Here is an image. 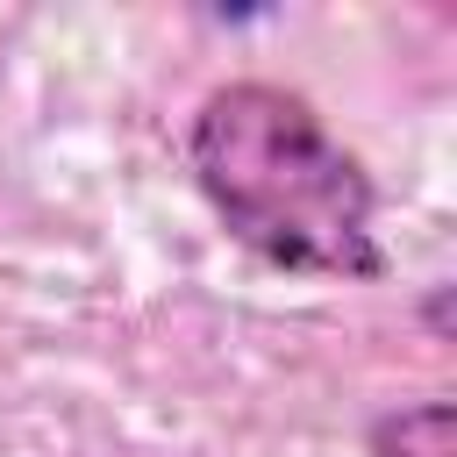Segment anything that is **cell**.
<instances>
[{"instance_id": "cell-1", "label": "cell", "mask_w": 457, "mask_h": 457, "mask_svg": "<svg viewBox=\"0 0 457 457\" xmlns=\"http://www.w3.org/2000/svg\"><path fill=\"white\" fill-rule=\"evenodd\" d=\"M186 171L236 250L293 278L378 286V179L278 79H228L186 121Z\"/></svg>"}, {"instance_id": "cell-2", "label": "cell", "mask_w": 457, "mask_h": 457, "mask_svg": "<svg viewBox=\"0 0 457 457\" xmlns=\"http://www.w3.org/2000/svg\"><path fill=\"white\" fill-rule=\"evenodd\" d=\"M364 457H457V400H400L371 414Z\"/></svg>"}, {"instance_id": "cell-3", "label": "cell", "mask_w": 457, "mask_h": 457, "mask_svg": "<svg viewBox=\"0 0 457 457\" xmlns=\"http://www.w3.org/2000/svg\"><path fill=\"white\" fill-rule=\"evenodd\" d=\"M450 300H457V286H450V278H436V286L414 300V321H421V336H428V343H457V328H450Z\"/></svg>"}]
</instances>
